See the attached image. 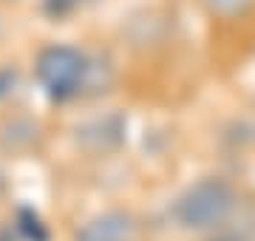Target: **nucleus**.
<instances>
[{"instance_id":"nucleus-3","label":"nucleus","mask_w":255,"mask_h":241,"mask_svg":"<svg viewBox=\"0 0 255 241\" xmlns=\"http://www.w3.org/2000/svg\"><path fill=\"white\" fill-rule=\"evenodd\" d=\"M139 233L136 216L128 210H105L91 216L74 233V241H133Z\"/></svg>"},{"instance_id":"nucleus-8","label":"nucleus","mask_w":255,"mask_h":241,"mask_svg":"<svg viewBox=\"0 0 255 241\" xmlns=\"http://www.w3.org/2000/svg\"><path fill=\"white\" fill-rule=\"evenodd\" d=\"M85 0H43V9H46V14H51V17H68V14H74V11L80 9Z\"/></svg>"},{"instance_id":"nucleus-4","label":"nucleus","mask_w":255,"mask_h":241,"mask_svg":"<svg viewBox=\"0 0 255 241\" xmlns=\"http://www.w3.org/2000/svg\"><path fill=\"white\" fill-rule=\"evenodd\" d=\"M122 133H125L122 117L108 114V117H97V120H91L88 125H82L80 139L88 150L100 153V150H114L117 148L119 142H122Z\"/></svg>"},{"instance_id":"nucleus-7","label":"nucleus","mask_w":255,"mask_h":241,"mask_svg":"<svg viewBox=\"0 0 255 241\" xmlns=\"http://www.w3.org/2000/svg\"><path fill=\"white\" fill-rule=\"evenodd\" d=\"M204 6H207L210 14H216V17H241V14H247V11L253 9L255 0H201Z\"/></svg>"},{"instance_id":"nucleus-5","label":"nucleus","mask_w":255,"mask_h":241,"mask_svg":"<svg viewBox=\"0 0 255 241\" xmlns=\"http://www.w3.org/2000/svg\"><path fill=\"white\" fill-rule=\"evenodd\" d=\"M210 241H255V204H238V210L210 233Z\"/></svg>"},{"instance_id":"nucleus-1","label":"nucleus","mask_w":255,"mask_h":241,"mask_svg":"<svg viewBox=\"0 0 255 241\" xmlns=\"http://www.w3.org/2000/svg\"><path fill=\"white\" fill-rule=\"evenodd\" d=\"M238 190L221 176H204L173 202V219L187 233H213L238 210Z\"/></svg>"},{"instance_id":"nucleus-6","label":"nucleus","mask_w":255,"mask_h":241,"mask_svg":"<svg viewBox=\"0 0 255 241\" xmlns=\"http://www.w3.org/2000/svg\"><path fill=\"white\" fill-rule=\"evenodd\" d=\"M14 233L23 241H48V227L28 207H20L17 210V216H14Z\"/></svg>"},{"instance_id":"nucleus-9","label":"nucleus","mask_w":255,"mask_h":241,"mask_svg":"<svg viewBox=\"0 0 255 241\" xmlns=\"http://www.w3.org/2000/svg\"><path fill=\"white\" fill-rule=\"evenodd\" d=\"M14 80H17V74H14L11 68H0V100L14 88Z\"/></svg>"},{"instance_id":"nucleus-2","label":"nucleus","mask_w":255,"mask_h":241,"mask_svg":"<svg viewBox=\"0 0 255 241\" xmlns=\"http://www.w3.org/2000/svg\"><path fill=\"white\" fill-rule=\"evenodd\" d=\"M34 74L48 100L68 102L80 97L91 77V60L74 46H46L37 54Z\"/></svg>"}]
</instances>
